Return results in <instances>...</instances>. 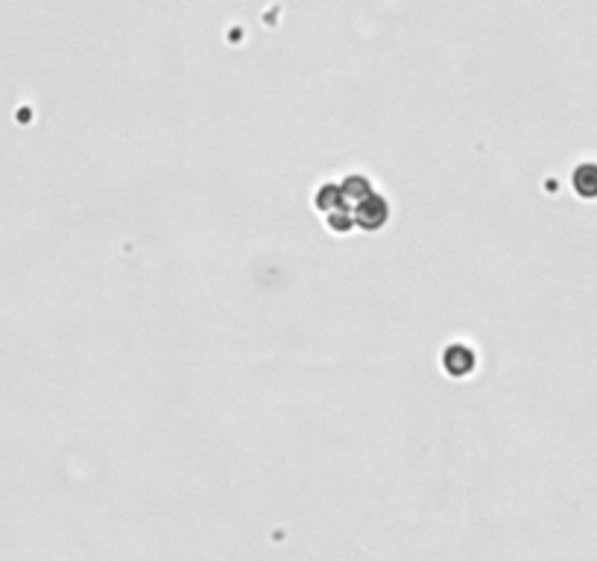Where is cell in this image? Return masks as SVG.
<instances>
[{
	"instance_id": "6da1fadb",
	"label": "cell",
	"mask_w": 597,
	"mask_h": 561,
	"mask_svg": "<svg viewBox=\"0 0 597 561\" xmlns=\"http://www.w3.org/2000/svg\"><path fill=\"white\" fill-rule=\"evenodd\" d=\"M355 226L364 229V231H378L386 219H390V205H386L384 196L378 193H369L364 199L355 202Z\"/></svg>"
},
{
	"instance_id": "7a4b0ae2",
	"label": "cell",
	"mask_w": 597,
	"mask_h": 561,
	"mask_svg": "<svg viewBox=\"0 0 597 561\" xmlns=\"http://www.w3.org/2000/svg\"><path fill=\"white\" fill-rule=\"evenodd\" d=\"M442 366H446L451 377H463L475 369V354H471V348L466 345H451L446 351V357H442Z\"/></svg>"
},
{
	"instance_id": "3957f363",
	"label": "cell",
	"mask_w": 597,
	"mask_h": 561,
	"mask_svg": "<svg viewBox=\"0 0 597 561\" xmlns=\"http://www.w3.org/2000/svg\"><path fill=\"white\" fill-rule=\"evenodd\" d=\"M574 190L582 199H594L597 196V164H580L574 170Z\"/></svg>"
},
{
	"instance_id": "277c9868",
	"label": "cell",
	"mask_w": 597,
	"mask_h": 561,
	"mask_svg": "<svg viewBox=\"0 0 597 561\" xmlns=\"http://www.w3.org/2000/svg\"><path fill=\"white\" fill-rule=\"evenodd\" d=\"M345 205V196H343V188L340 185H323V190L316 193V208L331 214V210H337Z\"/></svg>"
},
{
	"instance_id": "5b68a950",
	"label": "cell",
	"mask_w": 597,
	"mask_h": 561,
	"mask_svg": "<svg viewBox=\"0 0 597 561\" xmlns=\"http://www.w3.org/2000/svg\"><path fill=\"white\" fill-rule=\"evenodd\" d=\"M343 196H345V202H357V199H364V196H369L372 193V181L366 178V176H349L343 181Z\"/></svg>"
},
{
	"instance_id": "8992f818",
	"label": "cell",
	"mask_w": 597,
	"mask_h": 561,
	"mask_svg": "<svg viewBox=\"0 0 597 561\" xmlns=\"http://www.w3.org/2000/svg\"><path fill=\"white\" fill-rule=\"evenodd\" d=\"M328 226H331V231H337V234H345L352 226H355V214L349 208H337V210H331L328 214Z\"/></svg>"
}]
</instances>
